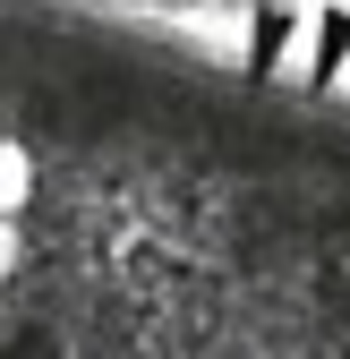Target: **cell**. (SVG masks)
I'll list each match as a JSON object with an SVG mask.
<instances>
[{
  "instance_id": "cell-1",
  "label": "cell",
  "mask_w": 350,
  "mask_h": 359,
  "mask_svg": "<svg viewBox=\"0 0 350 359\" xmlns=\"http://www.w3.org/2000/svg\"><path fill=\"white\" fill-rule=\"evenodd\" d=\"M0 359H350V0H0Z\"/></svg>"
}]
</instances>
